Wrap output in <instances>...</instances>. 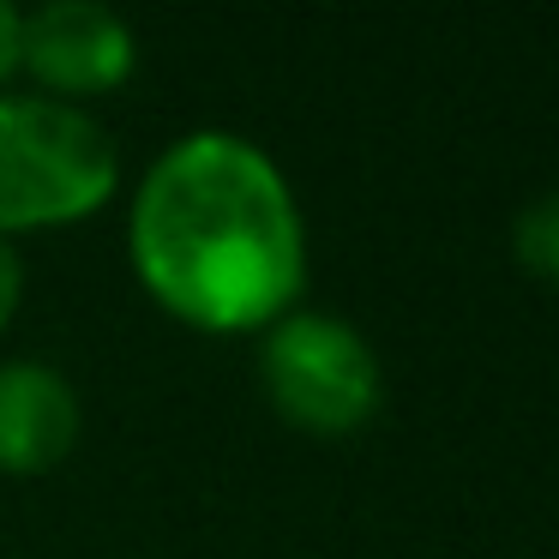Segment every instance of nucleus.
<instances>
[{"label": "nucleus", "instance_id": "1", "mask_svg": "<svg viewBox=\"0 0 559 559\" xmlns=\"http://www.w3.org/2000/svg\"><path fill=\"white\" fill-rule=\"evenodd\" d=\"M133 271L199 331H253L289 313L307 235L283 169L235 133H187L145 169L127 217Z\"/></svg>", "mask_w": 559, "mask_h": 559}, {"label": "nucleus", "instance_id": "2", "mask_svg": "<svg viewBox=\"0 0 559 559\" xmlns=\"http://www.w3.org/2000/svg\"><path fill=\"white\" fill-rule=\"evenodd\" d=\"M115 145L61 97H0V235L79 223L115 193Z\"/></svg>", "mask_w": 559, "mask_h": 559}, {"label": "nucleus", "instance_id": "3", "mask_svg": "<svg viewBox=\"0 0 559 559\" xmlns=\"http://www.w3.org/2000/svg\"><path fill=\"white\" fill-rule=\"evenodd\" d=\"M259 379L283 421L319 439L355 433L379 409V355L349 319L331 313L271 319L259 343Z\"/></svg>", "mask_w": 559, "mask_h": 559}, {"label": "nucleus", "instance_id": "4", "mask_svg": "<svg viewBox=\"0 0 559 559\" xmlns=\"http://www.w3.org/2000/svg\"><path fill=\"white\" fill-rule=\"evenodd\" d=\"M133 31L109 7L91 0H49L31 19H19V67L37 73V85L61 97H103L133 73Z\"/></svg>", "mask_w": 559, "mask_h": 559}, {"label": "nucleus", "instance_id": "5", "mask_svg": "<svg viewBox=\"0 0 559 559\" xmlns=\"http://www.w3.org/2000/svg\"><path fill=\"white\" fill-rule=\"evenodd\" d=\"M79 397L55 367L43 361H0V469L43 475L73 451Z\"/></svg>", "mask_w": 559, "mask_h": 559}, {"label": "nucleus", "instance_id": "6", "mask_svg": "<svg viewBox=\"0 0 559 559\" xmlns=\"http://www.w3.org/2000/svg\"><path fill=\"white\" fill-rule=\"evenodd\" d=\"M511 247H518V265L530 277L559 283V187L518 211V229H511Z\"/></svg>", "mask_w": 559, "mask_h": 559}, {"label": "nucleus", "instance_id": "7", "mask_svg": "<svg viewBox=\"0 0 559 559\" xmlns=\"http://www.w3.org/2000/svg\"><path fill=\"white\" fill-rule=\"evenodd\" d=\"M19 289H25V265H19V253H13V241L0 235V325L19 313Z\"/></svg>", "mask_w": 559, "mask_h": 559}, {"label": "nucleus", "instance_id": "8", "mask_svg": "<svg viewBox=\"0 0 559 559\" xmlns=\"http://www.w3.org/2000/svg\"><path fill=\"white\" fill-rule=\"evenodd\" d=\"M13 67H19V13L0 0V85L13 79Z\"/></svg>", "mask_w": 559, "mask_h": 559}]
</instances>
